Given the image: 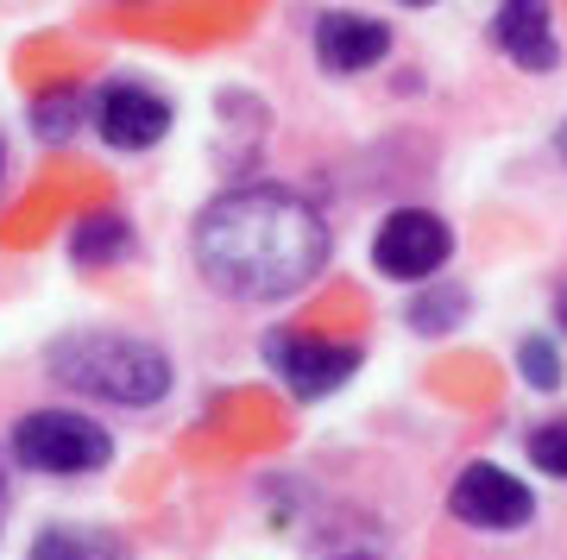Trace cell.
I'll return each mask as SVG.
<instances>
[{
	"label": "cell",
	"mask_w": 567,
	"mask_h": 560,
	"mask_svg": "<svg viewBox=\"0 0 567 560\" xmlns=\"http://www.w3.org/2000/svg\"><path fill=\"white\" fill-rule=\"evenodd\" d=\"M63 252H70L76 271H107V265H126L140 252V234H133V220H126L121 208H89V215L70 220Z\"/></svg>",
	"instance_id": "30bf717a"
},
{
	"label": "cell",
	"mask_w": 567,
	"mask_h": 560,
	"mask_svg": "<svg viewBox=\"0 0 567 560\" xmlns=\"http://www.w3.org/2000/svg\"><path fill=\"white\" fill-rule=\"evenodd\" d=\"M25 560H133V541L102 522H44Z\"/></svg>",
	"instance_id": "8fae6325"
},
{
	"label": "cell",
	"mask_w": 567,
	"mask_h": 560,
	"mask_svg": "<svg viewBox=\"0 0 567 560\" xmlns=\"http://www.w3.org/2000/svg\"><path fill=\"white\" fill-rule=\"evenodd\" d=\"M44 378L114 409H158L177 391V365L158 341L121 328H70L44 346Z\"/></svg>",
	"instance_id": "7a4b0ae2"
},
{
	"label": "cell",
	"mask_w": 567,
	"mask_h": 560,
	"mask_svg": "<svg viewBox=\"0 0 567 560\" xmlns=\"http://www.w3.org/2000/svg\"><path fill=\"white\" fill-rule=\"evenodd\" d=\"M524 460L543 473V479L567 485V416H548L524 435Z\"/></svg>",
	"instance_id": "9a60e30c"
},
{
	"label": "cell",
	"mask_w": 567,
	"mask_h": 560,
	"mask_svg": "<svg viewBox=\"0 0 567 560\" xmlns=\"http://www.w3.org/2000/svg\"><path fill=\"white\" fill-rule=\"evenodd\" d=\"M7 460L39 479H89L114 466V435L102 416H89L76 403H44L7 428Z\"/></svg>",
	"instance_id": "3957f363"
},
{
	"label": "cell",
	"mask_w": 567,
	"mask_h": 560,
	"mask_svg": "<svg viewBox=\"0 0 567 560\" xmlns=\"http://www.w3.org/2000/svg\"><path fill=\"white\" fill-rule=\"evenodd\" d=\"M398 7H410V13H423V7H442V0H398Z\"/></svg>",
	"instance_id": "d6986e66"
},
{
	"label": "cell",
	"mask_w": 567,
	"mask_h": 560,
	"mask_svg": "<svg viewBox=\"0 0 567 560\" xmlns=\"http://www.w3.org/2000/svg\"><path fill=\"white\" fill-rule=\"evenodd\" d=\"M259 360L297 403H328L360 378L365 346L341 334H316V328H271L259 341Z\"/></svg>",
	"instance_id": "277c9868"
},
{
	"label": "cell",
	"mask_w": 567,
	"mask_h": 560,
	"mask_svg": "<svg viewBox=\"0 0 567 560\" xmlns=\"http://www.w3.org/2000/svg\"><path fill=\"white\" fill-rule=\"evenodd\" d=\"M466 315H473V290L454 278H435V283H416L404 302V328L410 334H423V341H447V334H461Z\"/></svg>",
	"instance_id": "7c38bea8"
},
{
	"label": "cell",
	"mask_w": 567,
	"mask_h": 560,
	"mask_svg": "<svg viewBox=\"0 0 567 560\" xmlns=\"http://www.w3.org/2000/svg\"><path fill=\"white\" fill-rule=\"evenodd\" d=\"M548 315H555V334H567V278L555 283V302H548Z\"/></svg>",
	"instance_id": "2e32d148"
},
{
	"label": "cell",
	"mask_w": 567,
	"mask_h": 560,
	"mask_svg": "<svg viewBox=\"0 0 567 560\" xmlns=\"http://www.w3.org/2000/svg\"><path fill=\"white\" fill-rule=\"evenodd\" d=\"M511 365H517V378H524L529 391H561V378H567L561 341H555V334H524L517 353H511Z\"/></svg>",
	"instance_id": "5bb4252c"
},
{
	"label": "cell",
	"mask_w": 567,
	"mask_h": 560,
	"mask_svg": "<svg viewBox=\"0 0 567 560\" xmlns=\"http://www.w3.org/2000/svg\"><path fill=\"white\" fill-rule=\"evenodd\" d=\"M391 51H398L391 20L360 13V7H328V13H316V25H309V58H316V70L334 76V82H353V76H365V70L391 63Z\"/></svg>",
	"instance_id": "ba28073f"
},
{
	"label": "cell",
	"mask_w": 567,
	"mask_h": 560,
	"mask_svg": "<svg viewBox=\"0 0 567 560\" xmlns=\"http://www.w3.org/2000/svg\"><path fill=\"white\" fill-rule=\"evenodd\" d=\"M447 517L480 536H517L536 522V491L498 460H466L447 479Z\"/></svg>",
	"instance_id": "52a82bcc"
},
{
	"label": "cell",
	"mask_w": 567,
	"mask_h": 560,
	"mask_svg": "<svg viewBox=\"0 0 567 560\" xmlns=\"http://www.w3.org/2000/svg\"><path fill=\"white\" fill-rule=\"evenodd\" d=\"M7 466L13 460H7V447H0V504H7Z\"/></svg>",
	"instance_id": "ac0fdd59"
},
{
	"label": "cell",
	"mask_w": 567,
	"mask_h": 560,
	"mask_svg": "<svg viewBox=\"0 0 567 560\" xmlns=\"http://www.w3.org/2000/svg\"><path fill=\"white\" fill-rule=\"evenodd\" d=\"M334 560H379V554H365V548H353V554H334Z\"/></svg>",
	"instance_id": "44dd1931"
},
{
	"label": "cell",
	"mask_w": 567,
	"mask_h": 560,
	"mask_svg": "<svg viewBox=\"0 0 567 560\" xmlns=\"http://www.w3.org/2000/svg\"><path fill=\"white\" fill-rule=\"evenodd\" d=\"M454 220L442 208H423V201H404V208H391L379 227H372V271L391 283H435L454 259Z\"/></svg>",
	"instance_id": "5b68a950"
},
{
	"label": "cell",
	"mask_w": 567,
	"mask_h": 560,
	"mask_svg": "<svg viewBox=\"0 0 567 560\" xmlns=\"http://www.w3.org/2000/svg\"><path fill=\"white\" fill-rule=\"evenodd\" d=\"M89 107H95V89H82V82H58V89L32 95V107H25L32 139L39 145H70L82 126H89Z\"/></svg>",
	"instance_id": "4fadbf2b"
},
{
	"label": "cell",
	"mask_w": 567,
	"mask_h": 560,
	"mask_svg": "<svg viewBox=\"0 0 567 560\" xmlns=\"http://www.w3.org/2000/svg\"><path fill=\"white\" fill-rule=\"evenodd\" d=\"M555 158H561V164H567V121H561V126H555Z\"/></svg>",
	"instance_id": "e0dca14e"
},
{
	"label": "cell",
	"mask_w": 567,
	"mask_h": 560,
	"mask_svg": "<svg viewBox=\"0 0 567 560\" xmlns=\"http://www.w3.org/2000/svg\"><path fill=\"white\" fill-rule=\"evenodd\" d=\"M486 39L517 76H555L561 70V32H555L548 0H498L486 20Z\"/></svg>",
	"instance_id": "9c48e42d"
},
{
	"label": "cell",
	"mask_w": 567,
	"mask_h": 560,
	"mask_svg": "<svg viewBox=\"0 0 567 560\" xmlns=\"http://www.w3.org/2000/svg\"><path fill=\"white\" fill-rule=\"evenodd\" d=\"M0 183H7V133H0Z\"/></svg>",
	"instance_id": "ffe728a7"
},
{
	"label": "cell",
	"mask_w": 567,
	"mask_h": 560,
	"mask_svg": "<svg viewBox=\"0 0 567 560\" xmlns=\"http://www.w3.org/2000/svg\"><path fill=\"white\" fill-rule=\"evenodd\" d=\"M334 234L290 183H234L189 220V265L227 302H290L328 271Z\"/></svg>",
	"instance_id": "6da1fadb"
},
{
	"label": "cell",
	"mask_w": 567,
	"mask_h": 560,
	"mask_svg": "<svg viewBox=\"0 0 567 560\" xmlns=\"http://www.w3.org/2000/svg\"><path fill=\"white\" fill-rule=\"evenodd\" d=\"M177 126V101L164 95L158 82L145 76H107L95 82V107H89V133L121 152V158H140V152H158Z\"/></svg>",
	"instance_id": "8992f818"
}]
</instances>
